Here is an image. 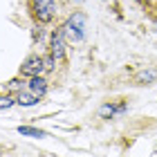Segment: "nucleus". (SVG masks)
Segmentation results:
<instances>
[{
  "mask_svg": "<svg viewBox=\"0 0 157 157\" xmlns=\"http://www.w3.org/2000/svg\"><path fill=\"white\" fill-rule=\"evenodd\" d=\"M32 9H34V16H36V20H40V23H49L56 11V5L54 0H32Z\"/></svg>",
  "mask_w": 157,
  "mask_h": 157,
  "instance_id": "nucleus-2",
  "label": "nucleus"
},
{
  "mask_svg": "<svg viewBox=\"0 0 157 157\" xmlns=\"http://www.w3.org/2000/svg\"><path fill=\"white\" fill-rule=\"evenodd\" d=\"M135 81H137L139 85H148V83L157 81V67L155 70H144V72H139L137 76H135Z\"/></svg>",
  "mask_w": 157,
  "mask_h": 157,
  "instance_id": "nucleus-7",
  "label": "nucleus"
},
{
  "mask_svg": "<svg viewBox=\"0 0 157 157\" xmlns=\"http://www.w3.org/2000/svg\"><path fill=\"white\" fill-rule=\"evenodd\" d=\"M63 34H65L70 40H76V43L85 38V16L81 11H76L67 18V23L63 25Z\"/></svg>",
  "mask_w": 157,
  "mask_h": 157,
  "instance_id": "nucleus-1",
  "label": "nucleus"
},
{
  "mask_svg": "<svg viewBox=\"0 0 157 157\" xmlns=\"http://www.w3.org/2000/svg\"><path fill=\"white\" fill-rule=\"evenodd\" d=\"M121 112H126V103H119V105H112V103H105L101 110H99V115L103 119L108 117H115V115H121Z\"/></svg>",
  "mask_w": 157,
  "mask_h": 157,
  "instance_id": "nucleus-6",
  "label": "nucleus"
},
{
  "mask_svg": "<svg viewBox=\"0 0 157 157\" xmlns=\"http://www.w3.org/2000/svg\"><path fill=\"white\" fill-rule=\"evenodd\" d=\"M0 155H2V151H0Z\"/></svg>",
  "mask_w": 157,
  "mask_h": 157,
  "instance_id": "nucleus-11",
  "label": "nucleus"
},
{
  "mask_svg": "<svg viewBox=\"0 0 157 157\" xmlns=\"http://www.w3.org/2000/svg\"><path fill=\"white\" fill-rule=\"evenodd\" d=\"M52 56H54V61L65 59V43H63V34L61 32H56L52 36Z\"/></svg>",
  "mask_w": 157,
  "mask_h": 157,
  "instance_id": "nucleus-4",
  "label": "nucleus"
},
{
  "mask_svg": "<svg viewBox=\"0 0 157 157\" xmlns=\"http://www.w3.org/2000/svg\"><path fill=\"white\" fill-rule=\"evenodd\" d=\"M18 132L25 135V137H47L45 130H38V128H32V126H18Z\"/></svg>",
  "mask_w": 157,
  "mask_h": 157,
  "instance_id": "nucleus-8",
  "label": "nucleus"
},
{
  "mask_svg": "<svg viewBox=\"0 0 157 157\" xmlns=\"http://www.w3.org/2000/svg\"><path fill=\"white\" fill-rule=\"evenodd\" d=\"M43 70H47L45 67V59H40V56H29V59L23 63V67H20V74H25V76H40Z\"/></svg>",
  "mask_w": 157,
  "mask_h": 157,
  "instance_id": "nucleus-3",
  "label": "nucleus"
},
{
  "mask_svg": "<svg viewBox=\"0 0 157 157\" xmlns=\"http://www.w3.org/2000/svg\"><path fill=\"white\" fill-rule=\"evenodd\" d=\"M13 103H16V101H13V97H0V110H7V108H11Z\"/></svg>",
  "mask_w": 157,
  "mask_h": 157,
  "instance_id": "nucleus-10",
  "label": "nucleus"
},
{
  "mask_svg": "<svg viewBox=\"0 0 157 157\" xmlns=\"http://www.w3.org/2000/svg\"><path fill=\"white\" fill-rule=\"evenodd\" d=\"M36 101H38V97H34V94H23V92H20L16 103H20V105H34Z\"/></svg>",
  "mask_w": 157,
  "mask_h": 157,
  "instance_id": "nucleus-9",
  "label": "nucleus"
},
{
  "mask_svg": "<svg viewBox=\"0 0 157 157\" xmlns=\"http://www.w3.org/2000/svg\"><path fill=\"white\" fill-rule=\"evenodd\" d=\"M27 88H29V92L34 97H43L45 90H47V83H45V78H40V76H32L29 83H27Z\"/></svg>",
  "mask_w": 157,
  "mask_h": 157,
  "instance_id": "nucleus-5",
  "label": "nucleus"
}]
</instances>
